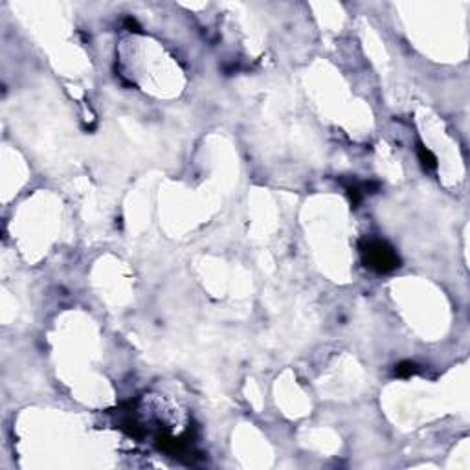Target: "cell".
Returning <instances> with one entry per match:
<instances>
[{
    "mask_svg": "<svg viewBox=\"0 0 470 470\" xmlns=\"http://www.w3.org/2000/svg\"><path fill=\"white\" fill-rule=\"evenodd\" d=\"M360 252H362L364 265L375 272H391L400 267L399 255L386 241L367 239L360 246Z\"/></svg>",
    "mask_w": 470,
    "mask_h": 470,
    "instance_id": "6da1fadb",
    "label": "cell"
},
{
    "mask_svg": "<svg viewBox=\"0 0 470 470\" xmlns=\"http://www.w3.org/2000/svg\"><path fill=\"white\" fill-rule=\"evenodd\" d=\"M419 160H421L422 167L424 169H435L437 167V160L435 156L432 155V151L426 149L424 145H419Z\"/></svg>",
    "mask_w": 470,
    "mask_h": 470,
    "instance_id": "7a4b0ae2",
    "label": "cell"
},
{
    "mask_svg": "<svg viewBox=\"0 0 470 470\" xmlns=\"http://www.w3.org/2000/svg\"><path fill=\"white\" fill-rule=\"evenodd\" d=\"M125 24H127V28L131 29V31H140V26H138V22L134 21V19H127Z\"/></svg>",
    "mask_w": 470,
    "mask_h": 470,
    "instance_id": "277c9868",
    "label": "cell"
},
{
    "mask_svg": "<svg viewBox=\"0 0 470 470\" xmlns=\"http://www.w3.org/2000/svg\"><path fill=\"white\" fill-rule=\"evenodd\" d=\"M417 371H419V369H417V364L410 362V360H404V362H400V364L395 367V375H397V377H412V375H415Z\"/></svg>",
    "mask_w": 470,
    "mask_h": 470,
    "instance_id": "3957f363",
    "label": "cell"
}]
</instances>
